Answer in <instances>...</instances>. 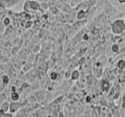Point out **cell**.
<instances>
[{
	"label": "cell",
	"instance_id": "6da1fadb",
	"mask_svg": "<svg viewBox=\"0 0 125 117\" xmlns=\"http://www.w3.org/2000/svg\"><path fill=\"white\" fill-rule=\"evenodd\" d=\"M111 30L114 34H120L125 32V21L122 18L116 19L112 23Z\"/></svg>",
	"mask_w": 125,
	"mask_h": 117
},
{
	"label": "cell",
	"instance_id": "7a4b0ae2",
	"mask_svg": "<svg viewBox=\"0 0 125 117\" xmlns=\"http://www.w3.org/2000/svg\"><path fill=\"white\" fill-rule=\"evenodd\" d=\"M10 104L8 101H5L1 104V109H0V113L1 115L4 114V113H7L8 111H10Z\"/></svg>",
	"mask_w": 125,
	"mask_h": 117
},
{
	"label": "cell",
	"instance_id": "3957f363",
	"mask_svg": "<svg viewBox=\"0 0 125 117\" xmlns=\"http://www.w3.org/2000/svg\"><path fill=\"white\" fill-rule=\"evenodd\" d=\"M21 107V104L17 101H13V102L10 103V112L12 114H13L14 112H17Z\"/></svg>",
	"mask_w": 125,
	"mask_h": 117
},
{
	"label": "cell",
	"instance_id": "277c9868",
	"mask_svg": "<svg viewBox=\"0 0 125 117\" xmlns=\"http://www.w3.org/2000/svg\"><path fill=\"white\" fill-rule=\"evenodd\" d=\"M5 2V6L7 8H11L12 6H15L18 5L20 3V1H4Z\"/></svg>",
	"mask_w": 125,
	"mask_h": 117
},
{
	"label": "cell",
	"instance_id": "5b68a950",
	"mask_svg": "<svg viewBox=\"0 0 125 117\" xmlns=\"http://www.w3.org/2000/svg\"><path fill=\"white\" fill-rule=\"evenodd\" d=\"M29 2V6L31 9H32L34 10H38L39 9V4L37 2L34 1H31V2Z\"/></svg>",
	"mask_w": 125,
	"mask_h": 117
},
{
	"label": "cell",
	"instance_id": "8992f818",
	"mask_svg": "<svg viewBox=\"0 0 125 117\" xmlns=\"http://www.w3.org/2000/svg\"><path fill=\"white\" fill-rule=\"evenodd\" d=\"M79 77H80V73H79V71L78 70H73V71L72 72V73H71V79L73 80H77L78 78H79Z\"/></svg>",
	"mask_w": 125,
	"mask_h": 117
},
{
	"label": "cell",
	"instance_id": "52a82bcc",
	"mask_svg": "<svg viewBox=\"0 0 125 117\" xmlns=\"http://www.w3.org/2000/svg\"><path fill=\"white\" fill-rule=\"evenodd\" d=\"M85 11L84 10H78L77 13V18L78 20H83L85 17Z\"/></svg>",
	"mask_w": 125,
	"mask_h": 117
},
{
	"label": "cell",
	"instance_id": "ba28073f",
	"mask_svg": "<svg viewBox=\"0 0 125 117\" xmlns=\"http://www.w3.org/2000/svg\"><path fill=\"white\" fill-rule=\"evenodd\" d=\"M10 77L8 75H6V74H4V75L2 76V84L4 85H7V84H9L10 83Z\"/></svg>",
	"mask_w": 125,
	"mask_h": 117
},
{
	"label": "cell",
	"instance_id": "9c48e42d",
	"mask_svg": "<svg viewBox=\"0 0 125 117\" xmlns=\"http://www.w3.org/2000/svg\"><path fill=\"white\" fill-rule=\"evenodd\" d=\"M116 66L120 69H124L125 68V60L124 59H120L117 62Z\"/></svg>",
	"mask_w": 125,
	"mask_h": 117
},
{
	"label": "cell",
	"instance_id": "30bf717a",
	"mask_svg": "<svg viewBox=\"0 0 125 117\" xmlns=\"http://www.w3.org/2000/svg\"><path fill=\"white\" fill-rule=\"evenodd\" d=\"M20 98V95L16 91V92H12L11 94V99L13 100V101H17Z\"/></svg>",
	"mask_w": 125,
	"mask_h": 117
},
{
	"label": "cell",
	"instance_id": "8fae6325",
	"mask_svg": "<svg viewBox=\"0 0 125 117\" xmlns=\"http://www.w3.org/2000/svg\"><path fill=\"white\" fill-rule=\"evenodd\" d=\"M109 82L107 80H103V83H102V84H101V89H102V91H105V90H106L109 88Z\"/></svg>",
	"mask_w": 125,
	"mask_h": 117
},
{
	"label": "cell",
	"instance_id": "7c38bea8",
	"mask_svg": "<svg viewBox=\"0 0 125 117\" xmlns=\"http://www.w3.org/2000/svg\"><path fill=\"white\" fill-rule=\"evenodd\" d=\"M119 50H120V46H119V45H117V44L113 45V46H112V51H113V52H114V53L118 52Z\"/></svg>",
	"mask_w": 125,
	"mask_h": 117
},
{
	"label": "cell",
	"instance_id": "4fadbf2b",
	"mask_svg": "<svg viewBox=\"0 0 125 117\" xmlns=\"http://www.w3.org/2000/svg\"><path fill=\"white\" fill-rule=\"evenodd\" d=\"M2 23L5 25V27H7L10 23V18L9 17H6L5 19L2 20Z\"/></svg>",
	"mask_w": 125,
	"mask_h": 117
},
{
	"label": "cell",
	"instance_id": "5bb4252c",
	"mask_svg": "<svg viewBox=\"0 0 125 117\" xmlns=\"http://www.w3.org/2000/svg\"><path fill=\"white\" fill-rule=\"evenodd\" d=\"M57 77H58V74L56 72H52V73H50V78L52 80H56L57 79Z\"/></svg>",
	"mask_w": 125,
	"mask_h": 117
},
{
	"label": "cell",
	"instance_id": "9a60e30c",
	"mask_svg": "<svg viewBox=\"0 0 125 117\" xmlns=\"http://www.w3.org/2000/svg\"><path fill=\"white\" fill-rule=\"evenodd\" d=\"M1 117H13V114L12 113H4L1 115Z\"/></svg>",
	"mask_w": 125,
	"mask_h": 117
},
{
	"label": "cell",
	"instance_id": "2e32d148",
	"mask_svg": "<svg viewBox=\"0 0 125 117\" xmlns=\"http://www.w3.org/2000/svg\"><path fill=\"white\" fill-rule=\"evenodd\" d=\"M91 101H92V98L91 97H90V96L86 97V102L90 103V102H91Z\"/></svg>",
	"mask_w": 125,
	"mask_h": 117
},
{
	"label": "cell",
	"instance_id": "e0dca14e",
	"mask_svg": "<svg viewBox=\"0 0 125 117\" xmlns=\"http://www.w3.org/2000/svg\"><path fill=\"white\" fill-rule=\"evenodd\" d=\"M84 40H87V39H88V35L87 34H84Z\"/></svg>",
	"mask_w": 125,
	"mask_h": 117
},
{
	"label": "cell",
	"instance_id": "ac0fdd59",
	"mask_svg": "<svg viewBox=\"0 0 125 117\" xmlns=\"http://www.w3.org/2000/svg\"><path fill=\"white\" fill-rule=\"evenodd\" d=\"M31 24H32V23H31V21H28V22H27V24L25 27H30Z\"/></svg>",
	"mask_w": 125,
	"mask_h": 117
},
{
	"label": "cell",
	"instance_id": "d6986e66",
	"mask_svg": "<svg viewBox=\"0 0 125 117\" xmlns=\"http://www.w3.org/2000/svg\"><path fill=\"white\" fill-rule=\"evenodd\" d=\"M118 3H120V4H124L125 3V1H121V0H119Z\"/></svg>",
	"mask_w": 125,
	"mask_h": 117
},
{
	"label": "cell",
	"instance_id": "ffe728a7",
	"mask_svg": "<svg viewBox=\"0 0 125 117\" xmlns=\"http://www.w3.org/2000/svg\"><path fill=\"white\" fill-rule=\"evenodd\" d=\"M123 102L125 103V93H124V95H123Z\"/></svg>",
	"mask_w": 125,
	"mask_h": 117
}]
</instances>
